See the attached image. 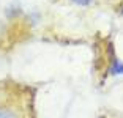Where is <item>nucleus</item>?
Returning <instances> with one entry per match:
<instances>
[{
    "label": "nucleus",
    "instance_id": "nucleus-4",
    "mask_svg": "<svg viewBox=\"0 0 123 118\" xmlns=\"http://www.w3.org/2000/svg\"><path fill=\"white\" fill-rule=\"evenodd\" d=\"M122 13H123V5H122Z\"/></svg>",
    "mask_w": 123,
    "mask_h": 118
},
{
    "label": "nucleus",
    "instance_id": "nucleus-2",
    "mask_svg": "<svg viewBox=\"0 0 123 118\" xmlns=\"http://www.w3.org/2000/svg\"><path fill=\"white\" fill-rule=\"evenodd\" d=\"M0 118H19L18 113L14 110H10V109H0Z\"/></svg>",
    "mask_w": 123,
    "mask_h": 118
},
{
    "label": "nucleus",
    "instance_id": "nucleus-3",
    "mask_svg": "<svg viewBox=\"0 0 123 118\" xmlns=\"http://www.w3.org/2000/svg\"><path fill=\"white\" fill-rule=\"evenodd\" d=\"M73 2H74V3H77V5H80V6H88L93 0H73Z\"/></svg>",
    "mask_w": 123,
    "mask_h": 118
},
{
    "label": "nucleus",
    "instance_id": "nucleus-1",
    "mask_svg": "<svg viewBox=\"0 0 123 118\" xmlns=\"http://www.w3.org/2000/svg\"><path fill=\"white\" fill-rule=\"evenodd\" d=\"M111 72L112 74H123V63H120L118 60H114L112 66H111Z\"/></svg>",
    "mask_w": 123,
    "mask_h": 118
}]
</instances>
